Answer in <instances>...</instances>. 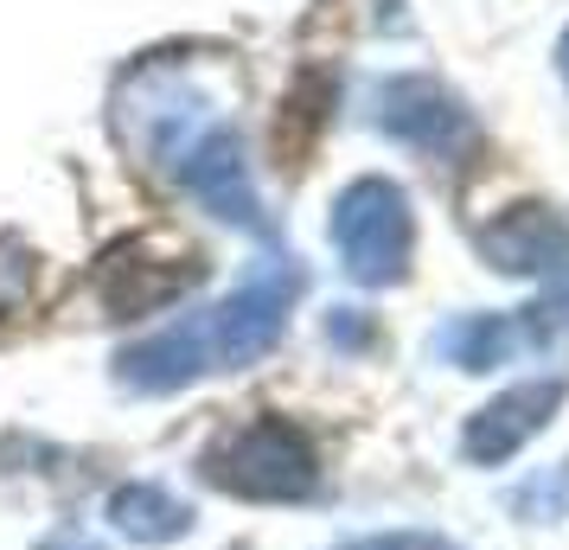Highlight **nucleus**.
<instances>
[{
  "instance_id": "obj_1",
  "label": "nucleus",
  "mask_w": 569,
  "mask_h": 550,
  "mask_svg": "<svg viewBox=\"0 0 569 550\" xmlns=\"http://www.w3.org/2000/svg\"><path fill=\"white\" fill-rule=\"evenodd\" d=\"M308 289L301 262L295 257H269L257 262L224 301H211L206 314H186L173 327H160L154 340L116 352V378L129 391H186L206 371H243L257 366L269 346L282 340L295 301Z\"/></svg>"
},
{
  "instance_id": "obj_2",
  "label": "nucleus",
  "mask_w": 569,
  "mask_h": 550,
  "mask_svg": "<svg viewBox=\"0 0 569 550\" xmlns=\"http://www.w3.org/2000/svg\"><path fill=\"white\" fill-rule=\"evenodd\" d=\"M122 122L141 134V148L154 154V167H167L173 180L199 199L206 211H218L237 231H262V199L250 186V160H243V141L224 116H211L206 90H192L186 78H160V71H141V78L122 90Z\"/></svg>"
},
{
  "instance_id": "obj_3",
  "label": "nucleus",
  "mask_w": 569,
  "mask_h": 550,
  "mask_svg": "<svg viewBox=\"0 0 569 550\" xmlns=\"http://www.w3.org/2000/svg\"><path fill=\"white\" fill-rule=\"evenodd\" d=\"M199 473L237 499H257V506H301L320 487V454L295 422L257 417L211 448Z\"/></svg>"
},
{
  "instance_id": "obj_4",
  "label": "nucleus",
  "mask_w": 569,
  "mask_h": 550,
  "mask_svg": "<svg viewBox=\"0 0 569 550\" xmlns=\"http://www.w3.org/2000/svg\"><path fill=\"white\" fill-rule=\"evenodd\" d=\"M333 243L346 257V276L365 289H390L410 276V250H416V218L403 186L390 180H359L339 192L333 206Z\"/></svg>"
},
{
  "instance_id": "obj_5",
  "label": "nucleus",
  "mask_w": 569,
  "mask_h": 550,
  "mask_svg": "<svg viewBox=\"0 0 569 550\" xmlns=\"http://www.w3.org/2000/svg\"><path fill=\"white\" fill-rule=\"evenodd\" d=\"M371 116H378L385 134H397L403 148H416V154H429V160H461L473 148V116L429 78H390L378 90Z\"/></svg>"
},
{
  "instance_id": "obj_6",
  "label": "nucleus",
  "mask_w": 569,
  "mask_h": 550,
  "mask_svg": "<svg viewBox=\"0 0 569 550\" xmlns=\"http://www.w3.org/2000/svg\"><path fill=\"white\" fill-rule=\"evenodd\" d=\"M569 384L563 378H525V384H512L506 397H492L487 410H473L461 429V454L473 461V468H499V461H512L525 442H538L543 429H550V417L563 410Z\"/></svg>"
},
{
  "instance_id": "obj_7",
  "label": "nucleus",
  "mask_w": 569,
  "mask_h": 550,
  "mask_svg": "<svg viewBox=\"0 0 569 550\" xmlns=\"http://www.w3.org/2000/svg\"><path fill=\"white\" fill-rule=\"evenodd\" d=\"M550 340V314H461L436 333V359L455 371H492L512 366Z\"/></svg>"
},
{
  "instance_id": "obj_8",
  "label": "nucleus",
  "mask_w": 569,
  "mask_h": 550,
  "mask_svg": "<svg viewBox=\"0 0 569 550\" xmlns=\"http://www.w3.org/2000/svg\"><path fill=\"white\" fill-rule=\"evenodd\" d=\"M154 257V243L141 237V243H122V250H109L103 257V276H97V289H103V308L116 320H134V314H154L167 301H180L192 282H199V262L180 257V262H148Z\"/></svg>"
},
{
  "instance_id": "obj_9",
  "label": "nucleus",
  "mask_w": 569,
  "mask_h": 550,
  "mask_svg": "<svg viewBox=\"0 0 569 550\" xmlns=\"http://www.w3.org/2000/svg\"><path fill=\"white\" fill-rule=\"evenodd\" d=\"M473 243L499 276H550L569 257V224L550 206H506Z\"/></svg>"
},
{
  "instance_id": "obj_10",
  "label": "nucleus",
  "mask_w": 569,
  "mask_h": 550,
  "mask_svg": "<svg viewBox=\"0 0 569 550\" xmlns=\"http://www.w3.org/2000/svg\"><path fill=\"white\" fill-rule=\"evenodd\" d=\"M103 519L116 524L129 544H180L186 531H192V506L173 499L167 487H154V480H129V487L109 493Z\"/></svg>"
},
{
  "instance_id": "obj_11",
  "label": "nucleus",
  "mask_w": 569,
  "mask_h": 550,
  "mask_svg": "<svg viewBox=\"0 0 569 550\" xmlns=\"http://www.w3.org/2000/svg\"><path fill=\"white\" fill-rule=\"evenodd\" d=\"M327 333H333V346L359 352V346H371V320H359L352 308H333V314H327Z\"/></svg>"
},
{
  "instance_id": "obj_12",
  "label": "nucleus",
  "mask_w": 569,
  "mask_h": 550,
  "mask_svg": "<svg viewBox=\"0 0 569 550\" xmlns=\"http://www.w3.org/2000/svg\"><path fill=\"white\" fill-rule=\"evenodd\" d=\"M346 550H441V538H429V531H378V538L346 544Z\"/></svg>"
},
{
  "instance_id": "obj_13",
  "label": "nucleus",
  "mask_w": 569,
  "mask_h": 550,
  "mask_svg": "<svg viewBox=\"0 0 569 550\" xmlns=\"http://www.w3.org/2000/svg\"><path fill=\"white\" fill-rule=\"evenodd\" d=\"M543 314H569V257L550 269V308Z\"/></svg>"
},
{
  "instance_id": "obj_14",
  "label": "nucleus",
  "mask_w": 569,
  "mask_h": 550,
  "mask_svg": "<svg viewBox=\"0 0 569 550\" xmlns=\"http://www.w3.org/2000/svg\"><path fill=\"white\" fill-rule=\"evenodd\" d=\"M39 550H103V544H90L83 531H52V538H46Z\"/></svg>"
},
{
  "instance_id": "obj_15",
  "label": "nucleus",
  "mask_w": 569,
  "mask_h": 550,
  "mask_svg": "<svg viewBox=\"0 0 569 550\" xmlns=\"http://www.w3.org/2000/svg\"><path fill=\"white\" fill-rule=\"evenodd\" d=\"M557 64H563V78H569V32H563V46H557Z\"/></svg>"
}]
</instances>
